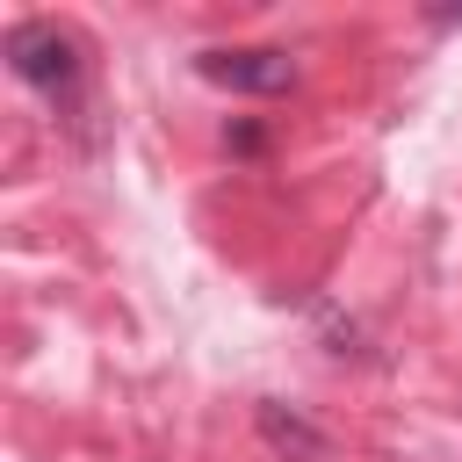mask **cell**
Instances as JSON below:
<instances>
[{
  "label": "cell",
  "mask_w": 462,
  "mask_h": 462,
  "mask_svg": "<svg viewBox=\"0 0 462 462\" xmlns=\"http://www.w3.org/2000/svg\"><path fill=\"white\" fill-rule=\"evenodd\" d=\"M0 51H7V65H14V79H29V87H43L51 101H65V94L79 87V36H72V29H58V22H43V14H29V22H14Z\"/></svg>",
  "instance_id": "obj_1"
},
{
  "label": "cell",
  "mask_w": 462,
  "mask_h": 462,
  "mask_svg": "<svg viewBox=\"0 0 462 462\" xmlns=\"http://www.w3.org/2000/svg\"><path fill=\"white\" fill-rule=\"evenodd\" d=\"M195 72L209 87H231V94H289L296 87V58L274 51V43H238V51H202Z\"/></svg>",
  "instance_id": "obj_2"
},
{
  "label": "cell",
  "mask_w": 462,
  "mask_h": 462,
  "mask_svg": "<svg viewBox=\"0 0 462 462\" xmlns=\"http://www.w3.org/2000/svg\"><path fill=\"white\" fill-rule=\"evenodd\" d=\"M253 426H260V440L282 455V462H332V433L325 426H310L296 404H253Z\"/></svg>",
  "instance_id": "obj_3"
},
{
  "label": "cell",
  "mask_w": 462,
  "mask_h": 462,
  "mask_svg": "<svg viewBox=\"0 0 462 462\" xmlns=\"http://www.w3.org/2000/svg\"><path fill=\"white\" fill-rule=\"evenodd\" d=\"M224 152H238V159H260V152H267V130H260V123H231V130H224Z\"/></svg>",
  "instance_id": "obj_4"
}]
</instances>
